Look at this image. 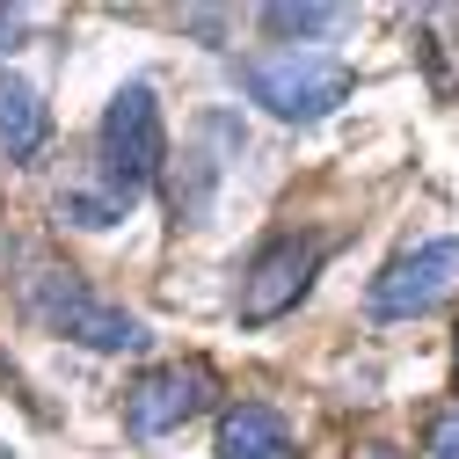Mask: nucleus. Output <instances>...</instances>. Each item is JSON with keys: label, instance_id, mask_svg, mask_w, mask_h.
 <instances>
[{"label": "nucleus", "instance_id": "1", "mask_svg": "<svg viewBox=\"0 0 459 459\" xmlns=\"http://www.w3.org/2000/svg\"><path fill=\"white\" fill-rule=\"evenodd\" d=\"M160 168H168V125H160V102H153L146 81H132V88L109 95V109H102V183H95V190L117 204V212H132V204L153 190Z\"/></svg>", "mask_w": 459, "mask_h": 459}, {"label": "nucleus", "instance_id": "2", "mask_svg": "<svg viewBox=\"0 0 459 459\" xmlns=\"http://www.w3.org/2000/svg\"><path fill=\"white\" fill-rule=\"evenodd\" d=\"M241 88L284 125H321L328 109L351 95V66L328 59V51H307V44H284V51H255L241 59Z\"/></svg>", "mask_w": 459, "mask_h": 459}, {"label": "nucleus", "instance_id": "3", "mask_svg": "<svg viewBox=\"0 0 459 459\" xmlns=\"http://www.w3.org/2000/svg\"><path fill=\"white\" fill-rule=\"evenodd\" d=\"M30 307H37L44 328H59L66 342H81V351H139L146 342V321L125 314V307H109V299H95L74 270H44L30 284Z\"/></svg>", "mask_w": 459, "mask_h": 459}, {"label": "nucleus", "instance_id": "4", "mask_svg": "<svg viewBox=\"0 0 459 459\" xmlns=\"http://www.w3.org/2000/svg\"><path fill=\"white\" fill-rule=\"evenodd\" d=\"M452 292H459V234H437V241H416L409 255H394L372 277L365 307L379 321H416V314H437Z\"/></svg>", "mask_w": 459, "mask_h": 459}, {"label": "nucleus", "instance_id": "5", "mask_svg": "<svg viewBox=\"0 0 459 459\" xmlns=\"http://www.w3.org/2000/svg\"><path fill=\"white\" fill-rule=\"evenodd\" d=\"M321 255H328V234H284V241H270V248L248 263V277H241V321L263 328V321H277V314H292V307L307 299Z\"/></svg>", "mask_w": 459, "mask_h": 459}, {"label": "nucleus", "instance_id": "6", "mask_svg": "<svg viewBox=\"0 0 459 459\" xmlns=\"http://www.w3.org/2000/svg\"><path fill=\"white\" fill-rule=\"evenodd\" d=\"M204 394H212V372L204 365H153L125 394V430L132 437H168V430H183L204 409Z\"/></svg>", "mask_w": 459, "mask_h": 459}, {"label": "nucleus", "instance_id": "7", "mask_svg": "<svg viewBox=\"0 0 459 459\" xmlns=\"http://www.w3.org/2000/svg\"><path fill=\"white\" fill-rule=\"evenodd\" d=\"M219 459H292V430L270 401H241L219 423Z\"/></svg>", "mask_w": 459, "mask_h": 459}, {"label": "nucleus", "instance_id": "8", "mask_svg": "<svg viewBox=\"0 0 459 459\" xmlns=\"http://www.w3.org/2000/svg\"><path fill=\"white\" fill-rule=\"evenodd\" d=\"M44 95L22 81V74H0V146H8V160H37L44 153Z\"/></svg>", "mask_w": 459, "mask_h": 459}, {"label": "nucleus", "instance_id": "9", "mask_svg": "<svg viewBox=\"0 0 459 459\" xmlns=\"http://www.w3.org/2000/svg\"><path fill=\"white\" fill-rule=\"evenodd\" d=\"M219 168H226V160H212V153H204V139H197V146H183L176 176H168V204H176V226H204V219H212Z\"/></svg>", "mask_w": 459, "mask_h": 459}, {"label": "nucleus", "instance_id": "10", "mask_svg": "<svg viewBox=\"0 0 459 459\" xmlns=\"http://www.w3.org/2000/svg\"><path fill=\"white\" fill-rule=\"evenodd\" d=\"M342 22H351V8H335V0H299V8H292V0H277V8H263V30L284 37V44H292V37H328Z\"/></svg>", "mask_w": 459, "mask_h": 459}, {"label": "nucleus", "instance_id": "11", "mask_svg": "<svg viewBox=\"0 0 459 459\" xmlns=\"http://www.w3.org/2000/svg\"><path fill=\"white\" fill-rule=\"evenodd\" d=\"M423 459H459V409H437L423 430Z\"/></svg>", "mask_w": 459, "mask_h": 459}, {"label": "nucleus", "instance_id": "12", "mask_svg": "<svg viewBox=\"0 0 459 459\" xmlns=\"http://www.w3.org/2000/svg\"><path fill=\"white\" fill-rule=\"evenodd\" d=\"M22 30H30V8H0V51H8Z\"/></svg>", "mask_w": 459, "mask_h": 459}, {"label": "nucleus", "instance_id": "13", "mask_svg": "<svg viewBox=\"0 0 459 459\" xmlns=\"http://www.w3.org/2000/svg\"><path fill=\"white\" fill-rule=\"evenodd\" d=\"M372 459H409V452H372Z\"/></svg>", "mask_w": 459, "mask_h": 459}]
</instances>
